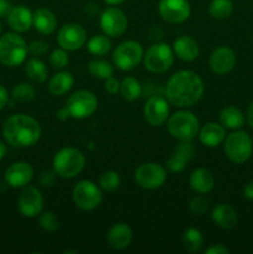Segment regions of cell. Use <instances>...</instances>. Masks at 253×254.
<instances>
[{"mask_svg":"<svg viewBox=\"0 0 253 254\" xmlns=\"http://www.w3.org/2000/svg\"><path fill=\"white\" fill-rule=\"evenodd\" d=\"M205 86L197 73L192 71H179L169 78L165 87L166 99L178 108H190L202 97Z\"/></svg>","mask_w":253,"mask_h":254,"instance_id":"1","label":"cell"},{"mask_svg":"<svg viewBox=\"0 0 253 254\" xmlns=\"http://www.w3.org/2000/svg\"><path fill=\"white\" fill-rule=\"evenodd\" d=\"M2 135L6 143L15 148H29L40 140L41 127L27 114H14L2 124Z\"/></svg>","mask_w":253,"mask_h":254,"instance_id":"2","label":"cell"},{"mask_svg":"<svg viewBox=\"0 0 253 254\" xmlns=\"http://www.w3.org/2000/svg\"><path fill=\"white\" fill-rule=\"evenodd\" d=\"M168 130L179 141H192L198 135L200 123L192 112L179 111L168 118Z\"/></svg>","mask_w":253,"mask_h":254,"instance_id":"3","label":"cell"},{"mask_svg":"<svg viewBox=\"0 0 253 254\" xmlns=\"http://www.w3.org/2000/svg\"><path fill=\"white\" fill-rule=\"evenodd\" d=\"M54 171L63 179H71L82 173L86 165V158L76 148H63L57 151L52 160Z\"/></svg>","mask_w":253,"mask_h":254,"instance_id":"4","label":"cell"},{"mask_svg":"<svg viewBox=\"0 0 253 254\" xmlns=\"http://www.w3.org/2000/svg\"><path fill=\"white\" fill-rule=\"evenodd\" d=\"M27 45L17 32L0 36V62L7 67H16L25 61Z\"/></svg>","mask_w":253,"mask_h":254,"instance_id":"5","label":"cell"},{"mask_svg":"<svg viewBox=\"0 0 253 254\" xmlns=\"http://www.w3.org/2000/svg\"><path fill=\"white\" fill-rule=\"evenodd\" d=\"M223 143L226 155L233 163L243 164L251 158L253 144L252 139L246 131H233L226 136Z\"/></svg>","mask_w":253,"mask_h":254,"instance_id":"6","label":"cell"},{"mask_svg":"<svg viewBox=\"0 0 253 254\" xmlns=\"http://www.w3.org/2000/svg\"><path fill=\"white\" fill-rule=\"evenodd\" d=\"M174 62V52L168 44H154L144 55V66L151 73L161 74L169 71Z\"/></svg>","mask_w":253,"mask_h":254,"instance_id":"7","label":"cell"},{"mask_svg":"<svg viewBox=\"0 0 253 254\" xmlns=\"http://www.w3.org/2000/svg\"><path fill=\"white\" fill-rule=\"evenodd\" d=\"M113 62L121 71H131L140 64L144 50L139 42L128 40L119 44L113 51Z\"/></svg>","mask_w":253,"mask_h":254,"instance_id":"8","label":"cell"},{"mask_svg":"<svg viewBox=\"0 0 253 254\" xmlns=\"http://www.w3.org/2000/svg\"><path fill=\"white\" fill-rule=\"evenodd\" d=\"M74 205L82 211L96 210L103 200L102 191L93 181L81 180L76 184L72 191Z\"/></svg>","mask_w":253,"mask_h":254,"instance_id":"9","label":"cell"},{"mask_svg":"<svg viewBox=\"0 0 253 254\" xmlns=\"http://www.w3.org/2000/svg\"><path fill=\"white\" fill-rule=\"evenodd\" d=\"M134 179L140 188L154 190L164 185L166 180V170L158 163H143L136 168Z\"/></svg>","mask_w":253,"mask_h":254,"instance_id":"10","label":"cell"},{"mask_svg":"<svg viewBox=\"0 0 253 254\" xmlns=\"http://www.w3.org/2000/svg\"><path fill=\"white\" fill-rule=\"evenodd\" d=\"M66 107L68 108L72 118L84 119L91 117L97 111L98 99L92 92L78 91L69 97Z\"/></svg>","mask_w":253,"mask_h":254,"instance_id":"11","label":"cell"},{"mask_svg":"<svg viewBox=\"0 0 253 254\" xmlns=\"http://www.w3.org/2000/svg\"><path fill=\"white\" fill-rule=\"evenodd\" d=\"M17 207L24 217L32 218L40 215L44 207V197L35 186H24L17 198Z\"/></svg>","mask_w":253,"mask_h":254,"instance_id":"12","label":"cell"},{"mask_svg":"<svg viewBox=\"0 0 253 254\" xmlns=\"http://www.w3.org/2000/svg\"><path fill=\"white\" fill-rule=\"evenodd\" d=\"M99 24L107 36L118 37L126 32V26H128V19L121 9L111 6L103 10L101 19H99Z\"/></svg>","mask_w":253,"mask_h":254,"instance_id":"13","label":"cell"},{"mask_svg":"<svg viewBox=\"0 0 253 254\" xmlns=\"http://www.w3.org/2000/svg\"><path fill=\"white\" fill-rule=\"evenodd\" d=\"M87 40L86 30L76 22L63 25L57 34V44L66 51L81 49Z\"/></svg>","mask_w":253,"mask_h":254,"instance_id":"14","label":"cell"},{"mask_svg":"<svg viewBox=\"0 0 253 254\" xmlns=\"http://www.w3.org/2000/svg\"><path fill=\"white\" fill-rule=\"evenodd\" d=\"M191 7L188 0H160L159 14L170 24H180L190 16Z\"/></svg>","mask_w":253,"mask_h":254,"instance_id":"15","label":"cell"},{"mask_svg":"<svg viewBox=\"0 0 253 254\" xmlns=\"http://www.w3.org/2000/svg\"><path fill=\"white\" fill-rule=\"evenodd\" d=\"M144 117L150 126H163L169 118V102L160 96H151L144 106Z\"/></svg>","mask_w":253,"mask_h":254,"instance_id":"16","label":"cell"},{"mask_svg":"<svg viewBox=\"0 0 253 254\" xmlns=\"http://www.w3.org/2000/svg\"><path fill=\"white\" fill-rule=\"evenodd\" d=\"M236 64V54L227 46H220L211 54L210 68L213 73L222 76L233 69Z\"/></svg>","mask_w":253,"mask_h":254,"instance_id":"17","label":"cell"},{"mask_svg":"<svg viewBox=\"0 0 253 254\" xmlns=\"http://www.w3.org/2000/svg\"><path fill=\"white\" fill-rule=\"evenodd\" d=\"M34 176V169L29 163L17 161L10 165L5 171V181L11 188H24Z\"/></svg>","mask_w":253,"mask_h":254,"instance_id":"18","label":"cell"},{"mask_svg":"<svg viewBox=\"0 0 253 254\" xmlns=\"http://www.w3.org/2000/svg\"><path fill=\"white\" fill-rule=\"evenodd\" d=\"M131 240H133L131 228L124 222H118L112 226L108 231V235H107L108 245L113 250H124L130 245Z\"/></svg>","mask_w":253,"mask_h":254,"instance_id":"19","label":"cell"},{"mask_svg":"<svg viewBox=\"0 0 253 254\" xmlns=\"http://www.w3.org/2000/svg\"><path fill=\"white\" fill-rule=\"evenodd\" d=\"M173 50L179 59L189 62L197 59L198 54H200L197 41L189 35H183V36L178 37L174 41Z\"/></svg>","mask_w":253,"mask_h":254,"instance_id":"20","label":"cell"},{"mask_svg":"<svg viewBox=\"0 0 253 254\" xmlns=\"http://www.w3.org/2000/svg\"><path fill=\"white\" fill-rule=\"evenodd\" d=\"M226 130L222 124L210 122L205 124L200 131H198V139L201 144L208 148H216L225 141Z\"/></svg>","mask_w":253,"mask_h":254,"instance_id":"21","label":"cell"},{"mask_svg":"<svg viewBox=\"0 0 253 254\" xmlns=\"http://www.w3.org/2000/svg\"><path fill=\"white\" fill-rule=\"evenodd\" d=\"M7 24L15 32H25L32 26V12L24 5L14 6L7 15Z\"/></svg>","mask_w":253,"mask_h":254,"instance_id":"22","label":"cell"},{"mask_svg":"<svg viewBox=\"0 0 253 254\" xmlns=\"http://www.w3.org/2000/svg\"><path fill=\"white\" fill-rule=\"evenodd\" d=\"M190 186L193 191L200 195L211 192L215 188V178L212 173L205 168H198L190 175Z\"/></svg>","mask_w":253,"mask_h":254,"instance_id":"23","label":"cell"},{"mask_svg":"<svg viewBox=\"0 0 253 254\" xmlns=\"http://www.w3.org/2000/svg\"><path fill=\"white\" fill-rule=\"evenodd\" d=\"M32 25L42 35H50L57 26V20L54 12L45 7H40L32 14Z\"/></svg>","mask_w":253,"mask_h":254,"instance_id":"24","label":"cell"},{"mask_svg":"<svg viewBox=\"0 0 253 254\" xmlns=\"http://www.w3.org/2000/svg\"><path fill=\"white\" fill-rule=\"evenodd\" d=\"M212 221L223 230H231L237 225V213L231 206L226 203H220L212 211Z\"/></svg>","mask_w":253,"mask_h":254,"instance_id":"25","label":"cell"},{"mask_svg":"<svg viewBox=\"0 0 253 254\" xmlns=\"http://www.w3.org/2000/svg\"><path fill=\"white\" fill-rule=\"evenodd\" d=\"M74 78L69 72H57L49 82V92L52 96H63L73 87Z\"/></svg>","mask_w":253,"mask_h":254,"instance_id":"26","label":"cell"},{"mask_svg":"<svg viewBox=\"0 0 253 254\" xmlns=\"http://www.w3.org/2000/svg\"><path fill=\"white\" fill-rule=\"evenodd\" d=\"M218 118H220L221 124H222L225 128L232 129V130L241 129L246 122L243 113L240 109L236 108V107H226V108H223L222 111L220 112Z\"/></svg>","mask_w":253,"mask_h":254,"instance_id":"27","label":"cell"},{"mask_svg":"<svg viewBox=\"0 0 253 254\" xmlns=\"http://www.w3.org/2000/svg\"><path fill=\"white\" fill-rule=\"evenodd\" d=\"M25 73L34 83H44L47 78V68L41 60L32 57L25 64Z\"/></svg>","mask_w":253,"mask_h":254,"instance_id":"28","label":"cell"},{"mask_svg":"<svg viewBox=\"0 0 253 254\" xmlns=\"http://www.w3.org/2000/svg\"><path fill=\"white\" fill-rule=\"evenodd\" d=\"M184 248L189 253H196L202 248L203 236L197 228H188L183 235Z\"/></svg>","mask_w":253,"mask_h":254,"instance_id":"29","label":"cell"},{"mask_svg":"<svg viewBox=\"0 0 253 254\" xmlns=\"http://www.w3.org/2000/svg\"><path fill=\"white\" fill-rule=\"evenodd\" d=\"M88 72L98 79H108L109 77H113L114 69L113 66L106 60H92L88 64Z\"/></svg>","mask_w":253,"mask_h":254,"instance_id":"30","label":"cell"},{"mask_svg":"<svg viewBox=\"0 0 253 254\" xmlns=\"http://www.w3.org/2000/svg\"><path fill=\"white\" fill-rule=\"evenodd\" d=\"M119 92H121L122 97L126 101L133 102L141 96V86L139 83V81H136L135 78H133V77H126V78H124L122 81Z\"/></svg>","mask_w":253,"mask_h":254,"instance_id":"31","label":"cell"},{"mask_svg":"<svg viewBox=\"0 0 253 254\" xmlns=\"http://www.w3.org/2000/svg\"><path fill=\"white\" fill-rule=\"evenodd\" d=\"M112 42L108 39L106 34L104 35H96L91 37L87 42V49L91 54L97 55V56H103L111 50Z\"/></svg>","mask_w":253,"mask_h":254,"instance_id":"32","label":"cell"},{"mask_svg":"<svg viewBox=\"0 0 253 254\" xmlns=\"http://www.w3.org/2000/svg\"><path fill=\"white\" fill-rule=\"evenodd\" d=\"M208 10L213 19L225 20L233 12V2L231 0H212Z\"/></svg>","mask_w":253,"mask_h":254,"instance_id":"33","label":"cell"},{"mask_svg":"<svg viewBox=\"0 0 253 254\" xmlns=\"http://www.w3.org/2000/svg\"><path fill=\"white\" fill-rule=\"evenodd\" d=\"M121 185V178L119 174L113 170H107L99 176V186L106 192H114Z\"/></svg>","mask_w":253,"mask_h":254,"instance_id":"34","label":"cell"},{"mask_svg":"<svg viewBox=\"0 0 253 254\" xmlns=\"http://www.w3.org/2000/svg\"><path fill=\"white\" fill-rule=\"evenodd\" d=\"M35 88L29 83H20L12 89V99L19 103H27L35 98Z\"/></svg>","mask_w":253,"mask_h":254,"instance_id":"35","label":"cell"},{"mask_svg":"<svg viewBox=\"0 0 253 254\" xmlns=\"http://www.w3.org/2000/svg\"><path fill=\"white\" fill-rule=\"evenodd\" d=\"M68 54L64 49H56L50 55V64L55 69H63L68 64Z\"/></svg>","mask_w":253,"mask_h":254,"instance_id":"36","label":"cell"},{"mask_svg":"<svg viewBox=\"0 0 253 254\" xmlns=\"http://www.w3.org/2000/svg\"><path fill=\"white\" fill-rule=\"evenodd\" d=\"M174 154L180 156L181 159L189 163L196 155V148L191 141H180L174 149Z\"/></svg>","mask_w":253,"mask_h":254,"instance_id":"37","label":"cell"},{"mask_svg":"<svg viewBox=\"0 0 253 254\" xmlns=\"http://www.w3.org/2000/svg\"><path fill=\"white\" fill-rule=\"evenodd\" d=\"M39 223L41 228L46 232H55L59 230V218L54 212H44L39 218Z\"/></svg>","mask_w":253,"mask_h":254,"instance_id":"38","label":"cell"},{"mask_svg":"<svg viewBox=\"0 0 253 254\" xmlns=\"http://www.w3.org/2000/svg\"><path fill=\"white\" fill-rule=\"evenodd\" d=\"M190 210L191 212L195 213V215H203V213L207 212L208 207H210V202L208 200H206L202 196H195L192 200L190 201Z\"/></svg>","mask_w":253,"mask_h":254,"instance_id":"39","label":"cell"},{"mask_svg":"<svg viewBox=\"0 0 253 254\" xmlns=\"http://www.w3.org/2000/svg\"><path fill=\"white\" fill-rule=\"evenodd\" d=\"M50 45L46 41H42V40H34L32 42H30L29 46H27V52L32 56H44L47 51H49Z\"/></svg>","mask_w":253,"mask_h":254,"instance_id":"40","label":"cell"},{"mask_svg":"<svg viewBox=\"0 0 253 254\" xmlns=\"http://www.w3.org/2000/svg\"><path fill=\"white\" fill-rule=\"evenodd\" d=\"M185 165L186 161L174 153L166 160V168L170 171H173V173H180V171H183L185 169Z\"/></svg>","mask_w":253,"mask_h":254,"instance_id":"41","label":"cell"},{"mask_svg":"<svg viewBox=\"0 0 253 254\" xmlns=\"http://www.w3.org/2000/svg\"><path fill=\"white\" fill-rule=\"evenodd\" d=\"M104 89H106L109 94H116L118 93L119 89H121V83L118 82V79L113 78V77H109L108 79H106Z\"/></svg>","mask_w":253,"mask_h":254,"instance_id":"42","label":"cell"},{"mask_svg":"<svg viewBox=\"0 0 253 254\" xmlns=\"http://www.w3.org/2000/svg\"><path fill=\"white\" fill-rule=\"evenodd\" d=\"M228 253H230V250H228L226 246L221 245V243L211 246L210 248L206 250V254H228Z\"/></svg>","mask_w":253,"mask_h":254,"instance_id":"43","label":"cell"},{"mask_svg":"<svg viewBox=\"0 0 253 254\" xmlns=\"http://www.w3.org/2000/svg\"><path fill=\"white\" fill-rule=\"evenodd\" d=\"M56 173H51V171H44L40 176V183H41L42 186H51L54 184L55 178L54 175Z\"/></svg>","mask_w":253,"mask_h":254,"instance_id":"44","label":"cell"},{"mask_svg":"<svg viewBox=\"0 0 253 254\" xmlns=\"http://www.w3.org/2000/svg\"><path fill=\"white\" fill-rule=\"evenodd\" d=\"M12 7L10 0H0V17H7Z\"/></svg>","mask_w":253,"mask_h":254,"instance_id":"45","label":"cell"},{"mask_svg":"<svg viewBox=\"0 0 253 254\" xmlns=\"http://www.w3.org/2000/svg\"><path fill=\"white\" fill-rule=\"evenodd\" d=\"M7 102H9V94H7V91L5 89V87H2L0 84V111L6 106Z\"/></svg>","mask_w":253,"mask_h":254,"instance_id":"46","label":"cell"},{"mask_svg":"<svg viewBox=\"0 0 253 254\" xmlns=\"http://www.w3.org/2000/svg\"><path fill=\"white\" fill-rule=\"evenodd\" d=\"M56 118L60 121H67L68 118H71V113H69L68 108L67 107H62L59 111L56 112Z\"/></svg>","mask_w":253,"mask_h":254,"instance_id":"47","label":"cell"},{"mask_svg":"<svg viewBox=\"0 0 253 254\" xmlns=\"http://www.w3.org/2000/svg\"><path fill=\"white\" fill-rule=\"evenodd\" d=\"M243 193H245V197L247 200L253 201V180L250 181L247 185L245 186V190H243Z\"/></svg>","mask_w":253,"mask_h":254,"instance_id":"48","label":"cell"},{"mask_svg":"<svg viewBox=\"0 0 253 254\" xmlns=\"http://www.w3.org/2000/svg\"><path fill=\"white\" fill-rule=\"evenodd\" d=\"M247 123H248V126L251 127V128L253 129V103L251 104L250 106V108H248V111H247Z\"/></svg>","mask_w":253,"mask_h":254,"instance_id":"49","label":"cell"},{"mask_svg":"<svg viewBox=\"0 0 253 254\" xmlns=\"http://www.w3.org/2000/svg\"><path fill=\"white\" fill-rule=\"evenodd\" d=\"M6 151H7V148H6V145H5V143L0 141V160H1L5 155H6Z\"/></svg>","mask_w":253,"mask_h":254,"instance_id":"50","label":"cell"},{"mask_svg":"<svg viewBox=\"0 0 253 254\" xmlns=\"http://www.w3.org/2000/svg\"><path fill=\"white\" fill-rule=\"evenodd\" d=\"M124 1H126V0H104V2H106V4L112 5V6H114V5H119Z\"/></svg>","mask_w":253,"mask_h":254,"instance_id":"51","label":"cell"},{"mask_svg":"<svg viewBox=\"0 0 253 254\" xmlns=\"http://www.w3.org/2000/svg\"><path fill=\"white\" fill-rule=\"evenodd\" d=\"M0 34H1V24H0Z\"/></svg>","mask_w":253,"mask_h":254,"instance_id":"52","label":"cell"}]
</instances>
